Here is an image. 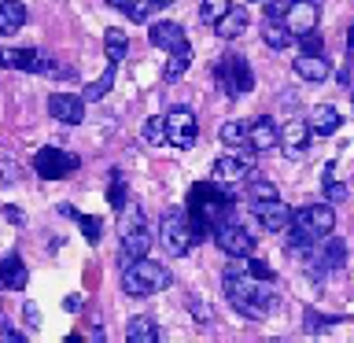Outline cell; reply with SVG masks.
Returning <instances> with one entry per match:
<instances>
[{
  "label": "cell",
  "mask_w": 354,
  "mask_h": 343,
  "mask_svg": "<svg viewBox=\"0 0 354 343\" xmlns=\"http://www.w3.org/2000/svg\"><path fill=\"white\" fill-rule=\"evenodd\" d=\"M188 229H192V243L203 240L207 232H214L221 221H229L232 214V192L218 181H199L188 192Z\"/></svg>",
  "instance_id": "cell-1"
},
{
  "label": "cell",
  "mask_w": 354,
  "mask_h": 343,
  "mask_svg": "<svg viewBox=\"0 0 354 343\" xmlns=\"http://www.w3.org/2000/svg\"><path fill=\"white\" fill-rule=\"evenodd\" d=\"M225 299L229 306L243 317H266L277 306V292L270 288V281H259L243 270V259H236L225 270Z\"/></svg>",
  "instance_id": "cell-2"
},
{
  "label": "cell",
  "mask_w": 354,
  "mask_h": 343,
  "mask_svg": "<svg viewBox=\"0 0 354 343\" xmlns=\"http://www.w3.org/2000/svg\"><path fill=\"white\" fill-rule=\"evenodd\" d=\"M170 284V270L162 262H151L148 254L133 262H122V288L129 295H155Z\"/></svg>",
  "instance_id": "cell-3"
},
{
  "label": "cell",
  "mask_w": 354,
  "mask_h": 343,
  "mask_svg": "<svg viewBox=\"0 0 354 343\" xmlns=\"http://www.w3.org/2000/svg\"><path fill=\"white\" fill-rule=\"evenodd\" d=\"M214 77H218V85L225 89V96H232V100L254 89L251 63L243 59V55H221V59L214 63Z\"/></svg>",
  "instance_id": "cell-4"
},
{
  "label": "cell",
  "mask_w": 354,
  "mask_h": 343,
  "mask_svg": "<svg viewBox=\"0 0 354 343\" xmlns=\"http://www.w3.org/2000/svg\"><path fill=\"white\" fill-rule=\"evenodd\" d=\"M159 240L162 248L174 254V259H181V254H188V248H192V229H188V214L185 210H166L162 221H159Z\"/></svg>",
  "instance_id": "cell-5"
},
{
  "label": "cell",
  "mask_w": 354,
  "mask_h": 343,
  "mask_svg": "<svg viewBox=\"0 0 354 343\" xmlns=\"http://www.w3.org/2000/svg\"><path fill=\"white\" fill-rule=\"evenodd\" d=\"M166 144L174 148H192L196 137H199V122H196V111L192 107H174L166 111Z\"/></svg>",
  "instance_id": "cell-6"
},
{
  "label": "cell",
  "mask_w": 354,
  "mask_h": 343,
  "mask_svg": "<svg viewBox=\"0 0 354 343\" xmlns=\"http://www.w3.org/2000/svg\"><path fill=\"white\" fill-rule=\"evenodd\" d=\"M151 248V232L144 225V214L133 207V218L122 221V262H133V259H144Z\"/></svg>",
  "instance_id": "cell-7"
},
{
  "label": "cell",
  "mask_w": 354,
  "mask_h": 343,
  "mask_svg": "<svg viewBox=\"0 0 354 343\" xmlns=\"http://www.w3.org/2000/svg\"><path fill=\"white\" fill-rule=\"evenodd\" d=\"M77 166H82V159L63 148H41L37 155H33V170H37L41 177H48V181H63V177H71Z\"/></svg>",
  "instance_id": "cell-8"
},
{
  "label": "cell",
  "mask_w": 354,
  "mask_h": 343,
  "mask_svg": "<svg viewBox=\"0 0 354 343\" xmlns=\"http://www.w3.org/2000/svg\"><path fill=\"white\" fill-rule=\"evenodd\" d=\"M214 240L229 259H248V254L254 251V237L243 225H236V221H221V225L214 229Z\"/></svg>",
  "instance_id": "cell-9"
},
{
  "label": "cell",
  "mask_w": 354,
  "mask_h": 343,
  "mask_svg": "<svg viewBox=\"0 0 354 343\" xmlns=\"http://www.w3.org/2000/svg\"><path fill=\"white\" fill-rule=\"evenodd\" d=\"M284 26L292 30V37H303V33L317 30V19H321V4L317 0H292L284 11Z\"/></svg>",
  "instance_id": "cell-10"
},
{
  "label": "cell",
  "mask_w": 354,
  "mask_h": 343,
  "mask_svg": "<svg viewBox=\"0 0 354 343\" xmlns=\"http://www.w3.org/2000/svg\"><path fill=\"white\" fill-rule=\"evenodd\" d=\"M0 71L44 74V71H48V55L37 52V48H0Z\"/></svg>",
  "instance_id": "cell-11"
},
{
  "label": "cell",
  "mask_w": 354,
  "mask_h": 343,
  "mask_svg": "<svg viewBox=\"0 0 354 343\" xmlns=\"http://www.w3.org/2000/svg\"><path fill=\"white\" fill-rule=\"evenodd\" d=\"M254 170L251 166V155L243 151V155H221V159L214 163V181L218 185H240V181H248V174Z\"/></svg>",
  "instance_id": "cell-12"
},
{
  "label": "cell",
  "mask_w": 354,
  "mask_h": 343,
  "mask_svg": "<svg viewBox=\"0 0 354 343\" xmlns=\"http://www.w3.org/2000/svg\"><path fill=\"white\" fill-rule=\"evenodd\" d=\"M251 210H254V218L262 221V229H270V232H284L288 221H292V207L281 203V196L266 199V203H251Z\"/></svg>",
  "instance_id": "cell-13"
},
{
  "label": "cell",
  "mask_w": 354,
  "mask_h": 343,
  "mask_svg": "<svg viewBox=\"0 0 354 343\" xmlns=\"http://www.w3.org/2000/svg\"><path fill=\"white\" fill-rule=\"evenodd\" d=\"M284 148L288 159H299V155L306 151V144H310V122L306 118H292V122H284L281 126V140H277Z\"/></svg>",
  "instance_id": "cell-14"
},
{
  "label": "cell",
  "mask_w": 354,
  "mask_h": 343,
  "mask_svg": "<svg viewBox=\"0 0 354 343\" xmlns=\"http://www.w3.org/2000/svg\"><path fill=\"white\" fill-rule=\"evenodd\" d=\"M48 115H55L66 126H77L85 118V100L74 96V93H52L48 96Z\"/></svg>",
  "instance_id": "cell-15"
},
{
  "label": "cell",
  "mask_w": 354,
  "mask_h": 343,
  "mask_svg": "<svg viewBox=\"0 0 354 343\" xmlns=\"http://www.w3.org/2000/svg\"><path fill=\"white\" fill-rule=\"evenodd\" d=\"M277 140H281V129H277V122L273 118H254L248 122V148L251 151H270L277 148Z\"/></svg>",
  "instance_id": "cell-16"
},
{
  "label": "cell",
  "mask_w": 354,
  "mask_h": 343,
  "mask_svg": "<svg viewBox=\"0 0 354 343\" xmlns=\"http://www.w3.org/2000/svg\"><path fill=\"white\" fill-rule=\"evenodd\" d=\"M148 37H151L155 48H162V52H174V48H181V44H188L181 22H155L148 30Z\"/></svg>",
  "instance_id": "cell-17"
},
{
  "label": "cell",
  "mask_w": 354,
  "mask_h": 343,
  "mask_svg": "<svg viewBox=\"0 0 354 343\" xmlns=\"http://www.w3.org/2000/svg\"><path fill=\"white\" fill-rule=\"evenodd\" d=\"M295 74L303 77V82H325L332 74V66L321 52H303V55H295Z\"/></svg>",
  "instance_id": "cell-18"
},
{
  "label": "cell",
  "mask_w": 354,
  "mask_h": 343,
  "mask_svg": "<svg viewBox=\"0 0 354 343\" xmlns=\"http://www.w3.org/2000/svg\"><path fill=\"white\" fill-rule=\"evenodd\" d=\"M248 11H243V8H232L229 4V11H225V15H221L218 22H214V33H218V37L221 41H236V37H243V30H248Z\"/></svg>",
  "instance_id": "cell-19"
},
{
  "label": "cell",
  "mask_w": 354,
  "mask_h": 343,
  "mask_svg": "<svg viewBox=\"0 0 354 343\" xmlns=\"http://www.w3.org/2000/svg\"><path fill=\"white\" fill-rule=\"evenodd\" d=\"M310 133H317V137H332V133L339 129V111L332 104H317L314 111H310Z\"/></svg>",
  "instance_id": "cell-20"
},
{
  "label": "cell",
  "mask_w": 354,
  "mask_h": 343,
  "mask_svg": "<svg viewBox=\"0 0 354 343\" xmlns=\"http://www.w3.org/2000/svg\"><path fill=\"white\" fill-rule=\"evenodd\" d=\"M262 41L270 44V48H288V44H292L295 37H292V30L284 26V19H277V15H266L262 19Z\"/></svg>",
  "instance_id": "cell-21"
},
{
  "label": "cell",
  "mask_w": 354,
  "mask_h": 343,
  "mask_svg": "<svg viewBox=\"0 0 354 343\" xmlns=\"http://www.w3.org/2000/svg\"><path fill=\"white\" fill-rule=\"evenodd\" d=\"M26 26V8L19 0H0V33H19Z\"/></svg>",
  "instance_id": "cell-22"
},
{
  "label": "cell",
  "mask_w": 354,
  "mask_h": 343,
  "mask_svg": "<svg viewBox=\"0 0 354 343\" xmlns=\"http://www.w3.org/2000/svg\"><path fill=\"white\" fill-rule=\"evenodd\" d=\"M126 343H159V325L151 317H133L126 325Z\"/></svg>",
  "instance_id": "cell-23"
},
{
  "label": "cell",
  "mask_w": 354,
  "mask_h": 343,
  "mask_svg": "<svg viewBox=\"0 0 354 343\" xmlns=\"http://www.w3.org/2000/svg\"><path fill=\"white\" fill-rule=\"evenodd\" d=\"M30 281V273H26V266H22V259H4L0 262V288H26Z\"/></svg>",
  "instance_id": "cell-24"
},
{
  "label": "cell",
  "mask_w": 354,
  "mask_h": 343,
  "mask_svg": "<svg viewBox=\"0 0 354 343\" xmlns=\"http://www.w3.org/2000/svg\"><path fill=\"white\" fill-rule=\"evenodd\" d=\"M104 44H107V59L111 63H122L126 59V52H129V37H126V30H118V26H111L107 33H104Z\"/></svg>",
  "instance_id": "cell-25"
},
{
  "label": "cell",
  "mask_w": 354,
  "mask_h": 343,
  "mask_svg": "<svg viewBox=\"0 0 354 343\" xmlns=\"http://www.w3.org/2000/svg\"><path fill=\"white\" fill-rule=\"evenodd\" d=\"M111 85H115V63H111L107 71L96 77V82H88V85H85L82 100H85V104H96V100H104V96L111 93Z\"/></svg>",
  "instance_id": "cell-26"
},
{
  "label": "cell",
  "mask_w": 354,
  "mask_h": 343,
  "mask_svg": "<svg viewBox=\"0 0 354 343\" xmlns=\"http://www.w3.org/2000/svg\"><path fill=\"white\" fill-rule=\"evenodd\" d=\"M188 63H192V48H188V44H181V48H174V52H170L162 77H166V82H177V77L188 71Z\"/></svg>",
  "instance_id": "cell-27"
},
{
  "label": "cell",
  "mask_w": 354,
  "mask_h": 343,
  "mask_svg": "<svg viewBox=\"0 0 354 343\" xmlns=\"http://www.w3.org/2000/svg\"><path fill=\"white\" fill-rule=\"evenodd\" d=\"M277 188L266 181V177H254V170L248 174V203H266V199H273Z\"/></svg>",
  "instance_id": "cell-28"
},
{
  "label": "cell",
  "mask_w": 354,
  "mask_h": 343,
  "mask_svg": "<svg viewBox=\"0 0 354 343\" xmlns=\"http://www.w3.org/2000/svg\"><path fill=\"white\" fill-rule=\"evenodd\" d=\"M162 4H166V0H129V4H126V15H129L133 22H148L155 11H162Z\"/></svg>",
  "instance_id": "cell-29"
},
{
  "label": "cell",
  "mask_w": 354,
  "mask_h": 343,
  "mask_svg": "<svg viewBox=\"0 0 354 343\" xmlns=\"http://www.w3.org/2000/svg\"><path fill=\"white\" fill-rule=\"evenodd\" d=\"M221 144H232V148H248V122H225L218 129Z\"/></svg>",
  "instance_id": "cell-30"
},
{
  "label": "cell",
  "mask_w": 354,
  "mask_h": 343,
  "mask_svg": "<svg viewBox=\"0 0 354 343\" xmlns=\"http://www.w3.org/2000/svg\"><path fill=\"white\" fill-rule=\"evenodd\" d=\"M63 214H71L77 225H82V232H85V240H88V243H100V221H96V218L77 214V210H71V207H63Z\"/></svg>",
  "instance_id": "cell-31"
},
{
  "label": "cell",
  "mask_w": 354,
  "mask_h": 343,
  "mask_svg": "<svg viewBox=\"0 0 354 343\" xmlns=\"http://www.w3.org/2000/svg\"><path fill=\"white\" fill-rule=\"evenodd\" d=\"M225 11H229V0H203V4H199V19L214 26V22L225 15Z\"/></svg>",
  "instance_id": "cell-32"
},
{
  "label": "cell",
  "mask_w": 354,
  "mask_h": 343,
  "mask_svg": "<svg viewBox=\"0 0 354 343\" xmlns=\"http://www.w3.org/2000/svg\"><path fill=\"white\" fill-rule=\"evenodd\" d=\"M144 140L148 144H162L166 140V118L162 115H151L148 122H144Z\"/></svg>",
  "instance_id": "cell-33"
},
{
  "label": "cell",
  "mask_w": 354,
  "mask_h": 343,
  "mask_svg": "<svg viewBox=\"0 0 354 343\" xmlns=\"http://www.w3.org/2000/svg\"><path fill=\"white\" fill-rule=\"evenodd\" d=\"M111 207L126 210V177H122V170L111 174Z\"/></svg>",
  "instance_id": "cell-34"
},
{
  "label": "cell",
  "mask_w": 354,
  "mask_h": 343,
  "mask_svg": "<svg viewBox=\"0 0 354 343\" xmlns=\"http://www.w3.org/2000/svg\"><path fill=\"white\" fill-rule=\"evenodd\" d=\"M321 185H325V199H328V203H343V199H347V185H339L336 177H325Z\"/></svg>",
  "instance_id": "cell-35"
},
{
  "label": "cell",
  "mask_w": 354,
  "mask_h": 343,
  "mask_svg": "<svg viewBox=\"0 0 354 343\" xmlns=\"http://www.w3.org/2000/svg\"><path fill=\"white\" fill-rule=\"evenodd\" d=\"M243 270L251 277H259V281H273V266H266L262 259H251V254H248V262H243Z\"/></svg>",
  "instance_id": "cell-36"
},
{
  "label": "cell",
  "mask_w": 354,
  "mask_h": 343,
  "mask_svg": "<svg viewBox=\"0 0 354 343\" xmlns=\"http://www.w3.org/2000/svg\"><path fill=\"white\" fill-rule=\"evenodd\" d=\"M325 325H332V317H321V314H314V310H306V328L310 332H317V328H325Z\"/></svg>",
  "instance_id": "cell-37"
},
{
  "label": "cell",
  "mask_w": 354,
  "mask_h": 343,
  "mask_svg": "<svg viewBox=\"0 0 354 343\" xmlns=\"http://www.w3.org/2000/svg\"><path fill=\"white\" fill-rule=\"evenodd\" d=\"M288 4H292V0H266V15H277V19H281L284 11H288Z\"/></svg>",
  "instance_id": "cell-38"
},
{
  "label": "cell",
  "mask_w": 354,
  "mask_h": 343,
  "mask_svg": "<svg viewBox=\"0 0 354 343\" xmlns=\"http://www.w3.org/2000/svg\"><path fill=\"white\" fill-rule=\"evenodd\" d=\"M303 52H321V37H317V30L303 33Z\"/></svg>",
  "instance_id": "cell-39"
},
{
  "label": "cell",
  "mask_w": 354,
  "mask_h": 343,
  "mask_svg": "<svg viewBox=\"0 0 354 343\" xmlns=\"http://www.w3.org/2000/svg\"><path fill=\"white\" fill-rule=\"evenodd\" d=\"M0 332H4V340H15V343H22V340H26V336H22L19 328H11V325H4V328H0Z\"/></svg>",
  "instance_id": "cell-40"
},
{
  "label": "cell",
  "mask_w": 354,
  "mask_h": 343,
  "mask_svg": "<svg viewBox=\"0 0 354 343\" xmlns=\"http://www.w3.org/2000/svg\"><path fill=\"white\" fill-rule=\"evenodd\" d=\"M26 325H30V328H37V325H41V321H37V306H33V303L26 306Z\"/></svg>",
  "instance_id": "cell-41"
},
{
  "label": "cell",
  "mask_w": 354,
  "mask_h": 343,
  "mask_svg": "<svg viewBox=\"0 0 354 343\" xmlns=\"http://www.w3.org/2000/svg\"><path fill=\"white\" fill-rule=\"evenodd\" d=\"M15 174H11V163H0V181H15Z\"/></svg>",
  "instance_id": "cell-42"
},
{
  "label": "cell",
  "mask_w": 354,
  "mask_h": 343,
  "mask_svg": "<svg viewBox=\"0 0 354 343\" xmlns=\"http://www.w3.org/2000/svg\"><path fill=\"white\" fill-rule=\"evenodd\" d=\"M63 306H66V310H77V306H82V295H66Z\"/></svg>",
  "instance_id": "cell-43"
},
{
  "label": "cell",
  "mask_w": 354,
  "mask_h": 343,
  "mask_svg": "<svg viewBox=\"0 0 354 343\" xmlns=\"http://www.w3.org/2000/svg\"><path fill=\"white\" fill-rule=\"evenodd\" d=\"M107 4H111V8H122V11H126V4H129V0H107Z\"/></svg>",
  "instance_id": "cell-44"
},
{
  "label": "cell",
  "mask_w": 354,
  "mask_h": 343,
  "mask_svg": "<svg viewBox=\"0 0 354 343\" xmlns=\"http://www.w3.org/2000/svg\"><path fill=\"white\" fill-rule=\"evenodd\" d=\"M347 48H351V55H354V26H351V33H347Z\"/></svg>",
  "instance_id": "cell-45"
},
{
  "label": "cell",
  "mask_w": 354,
  "mask_h": 343,
  "mask_svg": "<svg viewBox=\"0 0 354 343\" xmlns=\"http://www.w3.org/2000/svg\"><path fill=\"white\" fill-rule=\"evenodd\" d=\"M243 4H254V0H243Z\"/></svg>",
  "instance_id": "cell-46"
},
{
  "label": "cell",
  "mask_w": 354,
  "mask_h": 343,
  "mask_svg": "<svg viewBox=\"0 0 354 343\" xmlns=\"http://www.w3.org/2000/svg\"><path fill=\"white\" fill-rule=\"evenodd\" d=\"M351 104H354V93H351Z\"/></svg>",
  "instance_id": "cell-47"
}]
</instances>
